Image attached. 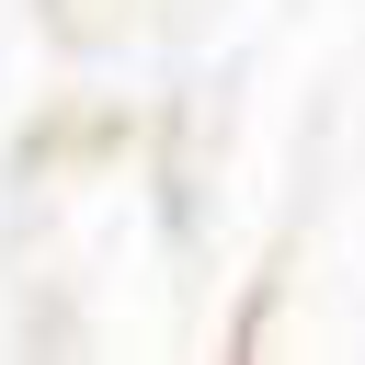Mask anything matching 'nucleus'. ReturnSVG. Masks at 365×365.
<instances>
[]
</instances>
